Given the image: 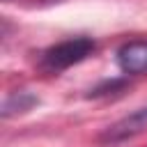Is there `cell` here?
<instances>
[{"label": "cell", "mask_w": 147, "mask_h": 147, "mask_svg": "<svg viewBox=\"0 0 147 147\" xmlns=\"http://www.w3.org/2000/svg\"><path fill=\"white\" fill-rule=\"evenodd\" d=\"M117 64L122 74L138 76L147 71V41H129L117 51Z\"/></svg>", "instance_id": "3"}, {"label": "cell", "mask_w": 147, "mask_h": 147, "mask_svg": "<svg viewBox=\"0 0 147 147\" xmlns=\"http://www.w3.org/2000/svg\"><path fill=\"white\" fill-rule=\"evenodd\" d=\"M37 103H39V99L32 92L18 90V92H11V94L5 96L2 108H0V115H2V119H9V117H16V115H23V113L32 110Z\"/></svg>", "instance_id": "4"}, {"label": "cell", "mask_w": 147, "mask_h": 147, "mask_svg": "<svg viewBox=\"0 0 147 147\" xmlns=\"http://www.w3.org/2000/svg\"><path fill=\"white\" fill-rule=\"evenodd\" d=\"M94 39L92 37H71V39H64L51 48H46L39 57V69L44 74H51V76H57L62 71H67L69 67L87 60L92 53H94Z\"/></svg>", "instance_id": "1"}, {"label": "cell", "mask_w": 147, "mask_h": 147, "mask_svg": "<svg viewBox=\"0 0 147 147\" xmlns=\"http://www.w3.org/2000/svg\"><path fill=\"white\" fill-rule=\"evenodd\" d=\"M147 129V106L145 108H138L124 117H119L117 122H113L110 126H106L101 133H99V142L103 145H119L124 140H131L136 138L138 133H142Z\"/></svg>", "instance_id": "2"}, {"label": "cell", "mask_w": 147, "mask_h": 147, "mask_svg": "<svg viewBox=\"0 0 147 147\" xmlns=\"http://www.w3.org/2000/svg\"><path fill=\"white\" fill-rule=\"evenodd\" d=\"M126 87V80H106L101 83L99 87L92 90V96H103V94H113L115 90H124Z\"/></svg>", "instance_id": "5"}]
</instances>
